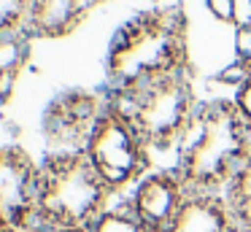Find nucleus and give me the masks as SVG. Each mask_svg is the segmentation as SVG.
<instances>
[{
  "mask_svg": "<svg viewBox=\"0 0 251 232\" xmlns=\"http://www.w3.org/2000/svg\"><path fill=\"white\" fill-rule=\"evenodd\" d=\"M27 54V43H25V27L17 30H3L0 32V86L14 84L19 68Z\"/></svg>",
  "mask_w": 251,
  "mask_h": 232,
  "instance_id": "obj_12",
  "label": "nucleus"
},
{
  "mask_svg": "<svg viewBox=\"0 0 251 232\" xmlns=\"http://www.w3.org/2000/svg\"><path fill=\"white\" fill-rule=\"evenodd\" d=\"M205 11L216 22L232 25L238 19V0H205Z\"/></svg>",
  "mask_w": 251,
  "mask_h": 232,
  "instance_id": "obj_16",
  "label": "nucleus"
},
{
  "mask_svg": "<svg viewBox=\"0 0 251 232\" xmlns=\"http://www.w3.org/2000/svg\"><path fill=\"white\" fill-rule=\"evenodd\" d=\"M184 62V16L178 11H151L116 32L108 52V78L114 92L138 89L181 73Z\"/></svg>",
  "mask_w": 251,
  "mask_h": 232,
  "instance_id": "obj_2",
  "label": "nucleus"
},
{
  "mask_svg": "<svg viewBox=\"0 0 251 232\" xmlns=\"http://www.w3.org/2000/svg\"><path fill=\"white\" fill-rule=\"evenodd\" d=\"M41 232H89V227H46Z\"/></svg>",
  "mask_w": 251,
  "mask_h": 232,
  "instance_id": "obj_17",
  "label": "nucleus"
},
{
  "mask_svg": "<svg viewBox=\"0 0 251 232\" xmlns=\"http://www.w3.org/2000/svg\"><path fill=\"white\" fill-rule=\"evenodd\" d=\"M35 232H38V230H35Z\"/></svg>",
  "mask_w": 251,
  "mask_h": 232,
  "instance_id": "obj_20",
  "label": "nucleus"
},
{
  "mask_svg": "<svg viewBox=\"0 0 251 232\" xmlns=\"http://www.w3.org/2000/svg\"><path fill=\"white\" fill-rule=\"evenodd\" d=\"M232 105H235V111L240 113V119L251 127V73H246V78L235 86Z\"/></svg>",
  "mask_w": 251,
  "mask_h": 232,
  "instance_id": "obj_15",
  "label": "nucleus"
},
{
  "mask_svg": "<svg viewBox=\"0 0 251 232\" xmlns=\"http://www.w3.org/2000/svg\"><path fill=\"white\" fill-rule=\"evenodd\" d=\"M98 0H30L25 30L35 35L57 38L71 32Z\"/></svg>",
  "mask_w": 251,
  "mask_h": 232,
  "instance_id": "obj_10",
  "label": "nucleus"
},
{
  "mask_svg": "<svg viewBox=\"0 0 251 232\" xmlns=\"http://www.w3.org/2000/svg\"><path fill=\"white\" fill-rule=\"evenodd\" d=\"M251 151V127L232 103L216 100L200 108L181 140L176 173L189 192L222 194Z\"/></svg>",
  "mask_w": 251,
  "mask_h": 232,
  "instance_id": "obj_1",
  "label": "nucleus"
},
{
  "mask_svg": "<svg viewBox=\"0 0 251 232\" xmlns=\"http://www.w3.org/2000/svg\"><path fill=\"white\" fill-rule=\"evenodd\" d=\"M222 194L232 210L235 221H238L240 232H251V151L249 159L243 162V167L235 173V178L227 183Z\"/></svg>",
  "mask_w": 251,
  "mask_h": 232,
  "instance_id": "obj_11",
  "label": "nucleus"
},
{
  "mask_svg": "<svg viewBox=\"0 0 251 232\" xmlns=\"http://www.w3.org/2000/svg\"><path fill=\"white\" fill-rule=\"evenodd\" d=\"M168 232H240L224 194L186 192Z\"/></svg>",
  "mask_w": 251,
  "mask_h": 232,
  "instance_id": "obj_9",
  "label": "nucleus"
},
{
  "mask_svg": "<svg viewBox=\"0 0 251 232\" xmlns=\"http://www.w3.org/2000/svg\"><path fill=\"white\" fill-rule=\"evenodd\" d=\"M111 194L84 154H49L41 165V230L89 227L111 205Z\"/></svg>",
  "mask_w": 251,
  "mask_h": 232,
  "instance_id": "obj_3",
  "label": "nucleus"
},
{
  "mask_svg": "<svg viewBox=\"0 0 251 232\" xmlns=\"http://www.w3.org/2000/svg\"><path fill=\"white\" fill-rule=\"evenodd\" d=\"M89 232H146V227L141 224L132 208L125 203L119 205H108L98 219L89 224Z\"/></svg>",
  "mask_w": 251,
  "mask_h": 232,
  "instance_id": "obj_13",
  "label": "nucleus"
},
{
  "mask_svg": "<svg viewBox=\"0 0 251 232\" xmlns=\"http://www.w3.org/2000/svg\"><path fill=\"white\" fill-rule=\"evenodd\" d=\"M186 192L178 173L159 170V173H146L135 186L130 189L127 205L132 213L141 219L146 230H168L184 203Z\"/></svg>",
  "mask_w": 251,
  "mask_h": 232,
  "instance_id": "obj_8",
  "label": "nucleus"
},
{
  "mask_svg": "<svg viewBox=\"0 0 251 232\" xmlns=\"http://www.w3.org/2000/svg\"><path fill=\"white\" fill-rule=\"evenodd\" d=\"M149 146L138 135L132 122L105 105L103 116L98 119L92 135L87 140L84 156L98 170V176L108 183L111 192L132 189L149 173Z\"/></svg>",
  "mask_w": 251,
  "mask_h": 232,
  "instance_id": "obj_5",
  "label": "nucleus"
},
{
  "mask_svg": "<svg viewBox=\"0 0 251 232\" xmlns=\"http://www.w3.org/2000/svg\"><path fill=\"white\" fill-rule=\"evenodd\" d=\"M108 105L130 119L149 149L159 151L181 146L197 113L195 95L184 70L143 84L138 89L114 92Z\"/></svg>",
  "mask_w": 251,
  "mask_h": 232,
  "instance_id": "obj_4",
  "label": "nucleus"
},
{
  "mask_svg": "<svg viewBox=\"0 0 251 232\" xmlns=\"http://www.w3.org/2000/svg\"><path fill=\"white\" fill-rule=\"evenodd\" d=\"M30 0H0V32L25 27Z\"/></svg>",
  "mask_w": 251,
  "mask_h": 232,
  "instance_id": "obj_14",
  "label": "nucleus"
},
{
  "mask_svg": "<svg viewBox=\"0 0 251 232\" xmlns=\"http://www.w3.org/2000/svg\"><path fill=\"white\" fill-rule=\"evenodd\" d=\"M41 165L17 146L0 149V227L41 232Z\"/></svg>",
  "mask_w": 251,
  "mask_h": 232,
  "instance_id": "obj_6",
  "label": "nucleus"
},
{
  "mask_svg": "<svg viewBox=\"0 0 251 232\" xmlns=\"http://www.w3.org/2000/svg\"><path fill=\"white\" fill-rule=\"evenodd\" d=\"M146 232H168V230H146Z\"/></svg>",
  "mask_w": 251,
  "mask_h": 232,
  "instance_id": "obj_19",
  "label": "nucleus"
},
{
  "mask_svg": "<svg viewBox=\"0 0 251 232\" xmlns=\"http://www.w3.org/2000/svg\"><path fill=\"white\" fill-rule=\"evenodd\" d=\"M0 232H19V230H11V227H0Z\"/></svg>",
  "mask_w": 251,
  "mask_h": 232,
  "instance_id": "obj_18",
  "label": "nucleus"
},
{
  "mask_svg": "<svg viewBox=\"0 0 251 232\" xmlns=\"http://www.w3.org/2000/svg\"><path fill=\"white\" fill-rule=\"evenodd\" d=\"M105 108L87 92H65L49 105L44 119L46 138L54 146L51 154H84L98 119Z\"/></svg>",
  "mask_w": 251,
  "mask_h": 232,
  "instance_id": "obj_7",
  "label": "nucleus"
}]
</instances>
